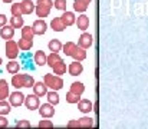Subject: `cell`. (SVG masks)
<instances>
[{
	"instance_id": "1",
	"label": "cell",
	"mask_w": 148,
	"mask_h": 129,
	"mask_svg": "<svg viewBox=\"0 0 148 129\" xmlns=\"http://www.w3.org/2000/svg\"><path fill=\"white\" fill-rule=\"evenodd\" d=\"M12 85L14 86L16 89H20V87H32V86L35 85V79H33V76H30V75H23V73L19 75V72H17V73H14L13 78H12Z\"/></svg>"
},
{
	"instance_id": "2",
	"label": "cell",
	"mask_w": 148,
	"mask_h": 129,
	"mask_svg": "<svg viewBox=\"0 0 148 129\" xmlns=\"http://www.w3.org/2000/svg\"><path fill=\"white\" fill-rule=\"evenodd\" d=\"M53 7V1L52 0H38L36 4H35V12L38 14V17L40 19H45L48 17Z\"/></svg>"
},
{
	"instance_id": "3",
	"label": "cell",
	"mask_w": 148,
	"mask_h": 129,
	"mask_svg": "<svg viewBox=\"0 0 148 129\" xmlns=\"http://www.w3.org/2000/svg\"><path fill=\"white\" fill-rule=\"evenodd\" d=\"M43 82H45V85L50 87L52 90H60L62 87H63V81H62V78L60 76H58V75H45L43 76Z\"/></svg>"
},
{
	"instance_id": "4",
	"label": "cell",
	"mask_w": 148,
	"mask_h": 129,
	"mask_svg": "<svg viewBox=\"0 0 148 129\" xmlns=\"http://www.w3.org/2000/svg\"><path fill=\"white\" fill-rule=\"evenodd\" d=\"M6 56L7 59L13 60L19 56V46H17V42L14 40H6Z\"/></svg>"
},
{
	"instance_id": "5",
	"label": "cell",
	"mask_w": 148,
	"mask_h": 129,
	"mask_svg": "<svg viewBox=\"0 0 148 129\" xmlns=\"http://www.w3.org/2000/svg\"><path fill=\"white\" fill-rule=\"evenodd\" d=\"M25 105H26V108L29 109V111H35V109H38L39 108V105H40V102H39V96L38 95H27V96H25V102H23Z\"/></svg>"
},
{
	"instance_id": "6",
	"label": "cell",
	"mask_w": 148,
	"mask_h": 129,
	"mask_svg": "<svg viewBox=\"0 0 148 129\" xmlns=\"http://www.w3.org/2000/svg\"><path fill=\"white\" fill-rule=\"evenodd\" d=\"M39 113H40V116L42 118H45V119H49L52 118L53 115H55V106L52 105V103H43V105H39Z\"/></svg>"
},
{
	"instance_id": "7",
	"label": "cell",
	"mask_w": 148,
	"mask_h": 129,
	"mask_svg": "<svg viewBox=\"0 0 148 129\" xmlns=\"http://www.w3.org/2000/svg\"><path fill=\"white\" fill-rule=\"evenodd\" d=\"M9 102L12 106H22L25 102V95L19 90L12 92V93H9Z\"/></svg>"
},
{
	"instance_id": "8",
	"label": "cell",
	"mask_w": 148,
	"mask_h": 129,
	"mask_svg": "<svg viewBox=\"0 0 148 129\" xmlns=\"http://www.w3.org/2000/svg\"><path fill=\"white\" fill-rule=\"evenodd\" d=\"M32 29H33V33H35V35L42 36V35H45V33H46L48 25H46V22H45L43 19H38V20H35V23H33Z\"/></svg>"
},
{
	"instance_id": "9",
	"label": "cell",
	"mask_w": 148,
	"mask_h": 129,
	"mask_svg": "<svg viewBox=\"0 0 148 129\" xmlns=\"http://www.w3.org/2000/svg\"><path fill=\"white\" fill-rule=\"evenodd\" d=\"M92 43H94V38H92V35H91V33L84 32V33L81 35L79 40H78V46H81V47H84V49H89V47L92 46Z\"/></svg>"
},
{
	"instance_id": "10",
	"label": "cell",
	"mask_w": 148,
	"mask_h": 129,
	"mask_svg": "<svg viewBox=\"0 0 148 129\" xmlns=\"http://www.w3.org/2000/svg\"><path fill=\"white\" fill-rule=\"evenodd\" d=\"M13 36H14V27L13 26H7V25H4V26H1V29H0V38L1 39H4V40H10V39H13Z\"/></svg>"
},
{
	"instance_id": "11",
	"label": "cell",
	"mask_w": 148,
	"mask_h": 129,
	"mask_svg": "<svg viewBox=\"0 0 148 129\" xmlns=\"http://www.w3.org/2000/svg\"><path fill=\"white\" fill-rule=\"evenodd\" d=\"M20 10H22V14H32L35 12V3L32 0H22Z\"/></svg>"
},
{
	"instance_id": "12",
	"label": "cell",
	"mask_w": 148,
	"mask_h": 129,
	"mask_svg": "<svg viewBox=\"0 0 148 129\" xmlns=\"http://www.w3.org/2000/svg\"><path fill=\"white\" fill-rule=\"evenodd\" d=\"M68 70H69V75H71V76H78V75H81V73L84 72V66H82L81 62L73 60V62L69 65Z\"/></svg>"
},
{
	"instance_id": "13",
	"label": "cell",
	"mask_w": 148,
	"mask_h": 129,
	"mask_svg": "<svg viewBox=\"0 0 148 129\" xmlns=\"http://www.w3.org/2000/svg\"><path fill=\"white\" fill-rule=\"evenodd\" d=\"M60 20H62V23L68 27V26H72V25H75V20H76V17H75V14H73V12H66V10H63V14L60 16Z\"/></svg>"
},
{
	"instance_id": "14",
	"label": "cell",
	"mask_w": 148,
	"mask_h": 129,
	"mask_svg": "<svg viewBox=\"0 0 148 129\" xmlns=\"http://www.w3.org/2000/svg\"><path fill=\"white\" fill-rule=\"evenodd\" d=\"M75 23L78 25V29H81V30H86V29H89V17L86 16V14H81V16H78V19L75 20Z\"/></svg>"
},
{
	"instance_id": "15",
	"label": "cell",
	"mask_w": 148,
	"mask_h": 129,
	"mask_svg": "<svg viewBox=\"0 0 148 129\" xmlns=\"http://www.w3.org/2000/svg\"><path fill=\"white\" fill-rule=\"evenodd\" d=\"M86 49H84V47H81V46H78L76 44V47H75V50L72 52V57H73V60H78V62H82V60H85L86 59V52H85Z\"/></svg>"
},
{
	"instance_id": "16",
	"label": "cell",
	"mask_w": 148,
	"mask_h": 129,
	"mask_svg": "<svg viewBox=\"0 0 148 129\" xmlns=\"http://www.w3.org/2000/svg\"><path fill=\"white\" fill-rule=\"evenodd\" d=\"M78 109L82 113H89V112H92V102L89 99H81L78 102Z\"/></svg>"
},
{
	"instance_id": "17",
	"label": "cell",
	"mask_w": 148,
	"mask_h": 129,
	"mask_svg": "<svg viewBox=\"0 0 148 129\" xmlns=\"http://www.w3.org/2000/svg\"><path fill=\"white\" fill-rule=\"evenodd\" d=\"M33 87V93L38 96H45L48 93V86L45 85V82H35Z\"/></svg>"
},
{
	"instance_id": "18",
	"label": "cell",
	"mask_w": 148,
	"mask_h": 129,
	"mask_svg": "<svg viewBox=\"0 0 148 129\" xmlns=\"http://www.w3.org/2000/svg\"><path fill=\"white\" fill-rule=\"evenodd\" d=\"M50 27H52L55 32H63V30L66 29V26L62 23L60 17H55V19L50 22Z\"/></svg>"
},
{
	"instance_id": "19",
	"label": "cell",
	"mask_w": 148,
	"mask_h": 129,
	"mask_svg": "<svg viewBox=\"0 0 148 129\" xmlns=\"http://www.w3.org/2000/svg\"><path fill=\"white\" fill-rule=\"evenodd\" d=\"M33 59H35V63H36L38 66H43V65H46V55H45L43 50H38V52L35 53Z\"/></svg>"
},
{
	"instance_id": "20",
	"label": "cell",
	"mask_w": 148,
	"mask_h": 129,
	"mask_svg": "<svg viewBox=\"0 0 148 129\" xmlns=\"http://www.w3.org/2000/svg\"><path fill=\"white\" fill-rule=\"evenodd\" d=\"M62 60V57L59 56V53H56V52H52L49 56H46V65H49L50 68H53L58 62H60Z\"/></svg>"
},
{
	"instance_id": "21",
	"label": "cell",
	"mask_w": 148,
	"mask_h": 129,
	"mask_svg": "<svg viewBox=\"0 0 148 129\" xmlns=\"http://www.w3.org/2000/svg\"><path fill=\"white\" fill-rule=\"evenodd\" d=\"M52 69H53L55 75H58V76L65 75V73H66V63H65V62H63V59H62V60H60V62H58Z\"/></svg>"
},
{
	"instance_id": "22",
	"label": "cell",
	"mask_w": 148,
	"mask_h": 129,
	"mask_svg": "<svg viewBox=\"0 0 148 129\" xmlns=\"http://www.w3.org/2000/svg\"><path fill=\"white\" fill-rule=\"evenodd\" d=\"M9 98V83L4 79H0V100Z\"/></svg>"
},
{
	"instance_id": "23",
	"label": "cell",
	"mask_w": 148,
	"mask_h": 129,
	"mask_svg": "<svg viewBox=\"0 0 148 129\" xmlns=\"http://www.w3.org/2000/svg\"><path fill=\"white\" fill-rule=\"evenodd\" d=\"M6 70H7L9 73H12V75L17 73V72L20 70V65H19V62H16L14 59H13V60H10V62L6 65Z\"/></svg>"
},
{
	"instance_id": "24",
	"label": "cell",
	"mask_w": 148,
	"mask_h": 129,
	"mask_svg": "<svg viewBox=\"0 0 148 129\" xmlns=\"http://www.w3.org/2000/svg\"><path fill=\"white\" fill-rule=\"evenodd\" d=\"M78 126L79 128H92L94 126V119L89 116H84L81 119H78Z\"/></svg>"
},
{
	"instance_id": "25",
	"label": "cell",
	"mask_w": 148,
	"mask_h": 129,
	"mask_svg": "<svg viewBox=\"0 0 148 129\" xmlns=\"http://www.w3.org/2000/svg\"><path fill=\"white\" fill-rule=\"evenodd\" d=\"M33 36H35V33H33V29H32V26H22V38H25V39H29V40H33Z\"/></svg>"
},
{
	"instance_id": "26",
	"label": "cell",
	"mask_w": 148,
	"mask_h": 129,
	"mask_svg": "<svg viewBox=\"0 0 148 129\" xmlns=\"http://www.w3.org/2000/svg\"><path fill=\"white\" fill-rule=\"evenodd\" d=\"M17 46H19L20 50H30L32 46H33V40H29V39L22 38V39L17 42Z\"/></svg>"
},
{
	"instance_id": "27",
	"label": "cell",
	"mask_w": 148,
	"mask_h": 129,
	"mask_svg": "<svg viewBox=\"0 0 148 129\" xmlns=\"http://www.w3.org/2000/svg\"><path fill=\"white\" fill-rule=\"evenodd\" d=\"M71 92H73L75 95H82L85 92V86L82 82H73L71 85Z\"/></svg>"
},
{
	"instance_id": "28",
	"label": "cell",
	"mask_w": 148,
	"mask_h": 129,
	"mask_svg": "<svg viewBox=\"0 0 148 129\" xmlns=\"http://www.w3.org/2000/svg\"><path fill=\"white\" fill-rule=\"evenodd\" d=\"M86 9H88V4L84 3L82 0H75V1H73V10H75V12H78V13H85Z\"/></svg>"
},
{
	"instance_id": "29",
	"label": "cell",
	"mask_w": 148,
	"mask_h": 129,
	"mask_svg": "<svg viewBox=\"0 0 148 129\" xmlns=\"http://www.w3.org/2000/svg\"><path fill=\"white\" fill-rule=\"evenodd\" d=\"M48 47H49L50 52H56V53H59L60 50H62V43L60 40H58V39H52L48 44Z\"/></svg>"
},
{
	"instance_id": "30",
	"label": "cell",
	"mask_w": 148,
	"mask_h": 129,
	"mask_svg": "<svg viewBox=\"0 0 148 129\" xmlns=\"http://www.w3.org/2000/svg\"><path fill=\"white\" fill-rule=\"evenodd\" d=\"M46 96H48V102L52 103L53 106L59 103V95H58V90H50V92L46 93Z\"/></svg>"
},
{
	"instance_id": "31",
	"label": "cell",
	"mask_w": 148,
	"mask_h": 129,
	"mask_svg": "<svg viewBox=\"0 0 148 129\" xmlns=\"http://www.w3.org/2000/svg\"><path fill=\"white\" fill-rule=\"evenodd\" d=\"M10 26H13L14 29H20L23 26V17L22 16H13L10 19Z\"/></svg>"
},
{
	"instance_id": "32",
	"label": "cell",
	"mask_w": 148,
	"mask_h": 129,
	"mask_svg": "<svg viewBox=\"0 0 148 129\" xmlns=\"http://www.w3.org/2000/svg\"><path fill=\"white\" fill-rule=\"evenodd\" d=\"M12 111V105L9 102H6L4 99L0 100V115H7Z\"/></svg>"
},
{
	"instance_id": "33",
	"label": "cell",
	"mask_w": 148,
	"mask_h": 129,
	"mask_svg": "<svg viewBox=\"0 0 148 129\" xmlns=\"http://www.w3.org/2000/svg\"><path fill=\"white\" fill-rule=\"evenodd\" d=\"M75 47H76V44L73 42H68L66 44H62V50H63V53H65L66 56H71L72 52L75 50Z\"/></svg>"
},
{
	"instance_id": "34",
	"label": "cell",
	"mask_w": 148,
	"mask_h": 129,
	"mask_svg": "<svg viewBox=\"0 0 148 129\" xmlns=\"http://www.w3.org/2000/svg\"><path fill=\"white\" fill-rule=\"evenodd\" d=\"M79 100H81V95H75V93L71 92V90L66 93V102H68V103H78Z\"/></svg>"
},
{
	"instance_id": "35",
	"label": "cell",
	"mask_w": 148,
	"mask_h": 129,
	"mask_svg": "<svg viewBox=\"0 0 148 129\" xmlns=\"http://www.w3.org/2000/svg\"><path fill=\"white\" fill-rule=\"evenodd\" d=\"M12 16H22V10H20V3H13L12 4Z\"/></svg>"
},
{
	"instance_id": "36",
	"label": "cell",
	"mask_w": 148,
	"mask_h": 129,
	"mask_svg": "<svg viewBox=\"0 0 148 129\" xmlns=\"http://www.w3.org/2000/svg\"><path fill=\"white\" fill-rule=\"evenodd\" d=\"M53 7L58 10H66V0H55Z\"/></svg>"
},
{
	"instance_id": "37",
	"label": "cell",
	"mask_w": 148,
	"mask_h": 129,
	"mask_svg": "<svg viewBox=\"0 0 148 129\" xmlns=\"http://www.w3.org/2000/svg\"><path fill=\"white\" fill-rule=\"evenodd\" d=\"M16 126H17V128H30V122L26 121V119H22V121H19V122L16 124Z\"/></svg>"
},
{
	"instance_id": "38",
	"label": "cell",
	"mask_w": 148,
	"mask_h": 129,
	"mask_svg": "<svg viewBox=\"0 0 148 129\" xmlns=\"http://www.w3.org/2000/svg\"><path fill=\"white\" fill-rule=\"evenodd\" d=\"M39 128H53V124L50 121H40L39 122Z\"/></svg>"
},
{
	"instance_id": "39",
	"label": "cell",
	"mask_w": 148,
	"mask_h": 129,
	"mask_svg": "<svg viewBox=\"0 0 148 129\" xmlns=\"http://www.w3.org/2000/svg\"><path fill=\"white\" fill-rule=\"evenodd\" d=\"M9 125V121L4 118V115H0V128H6Z\"/></svg>"
},
{
	"instance_id": "40",
	"label": "cell",
	"mask_w": 148,
	"mask_h": 129,
	"mask_svg": "<svg viewBox=\"0 0 148 129\" xmlns=\"http://www.w3.org/2000/svg\"><path fill=\"white\" fill-rule=\"evenodd\" d=\"M66 126H68V128H78V119H73V121H69Z\"/></svg>"
},
{
	"instance_id": "41",
	"label": "cell",
	"mask_w": 148,
	"mask_h": 129,
	"mask_svg": "<svg viewBox=\"0 0 148 129\" xmlns=\"http://www.w3.org/2000/svg\"><path fill=\"white\" fill-rule=\"evenodd\" d=\"M6 22H7V17H6L4 14H0V27H1V26H4V25H6Z\"/></svg>"
},
{
	"instance_id": "42",
	"label": "cell",
	"mask_w": 148,
	"mask_h": 129,
	"mask_svg": "<svg viewBox=\"0 0 148 129\" xmlns=\"http://www.w3.org/2000/svg\"><path fill=\"white\" fill-rule=\"evenodd\" d=\"M82 1H84V3H86V4H88V6H89V3H91V1H92V0H82Z\"/></svg>"
},
{
	"instance_id": "43",
	"label": "cell",
	"mask_w": 148,
	"mask_h": 129,
	"mask_svg": "<svg viewBox=\"0 0 148 129\" xmlns=\"http://www.w3.org/2000/svg\"><path fill=\"white\" fill-rule=\"evenodd\" d=\"M1 1H3V3H12L13 0H1Z\"/></svg>"
},
{
	"instance_id": "44",
	"label": "cell",
	"mask_w": 148,
	"mask_h": 129,
	"mask_svg": "<svg viewBox=\"0 0 148 129\" xmlns=\"http://www.w3.org/2000/svg\"><path fill=\"white\" fill-rule=\"evenodd\" d=\"M0 66H1V57H0Z\"/></svg>"
}]
</instances>
